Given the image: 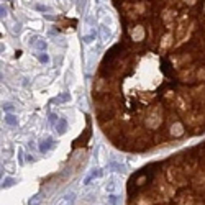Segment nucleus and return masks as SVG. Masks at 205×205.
<instances>
[{
    "mask_svg": "<svg viewBox=\"0 0 205 205\" xmlns=\"http://www.w3.org/2000/svg\"><path fill=\"white\" fill-rule=\"evenodd\" d=\"M116 190H118V181H116V177H110L107 181V184H105V192L115 194Z\"/></svg>",
    "mask_w": 205,
    "mask_h": 205,
    "instance_id": "obj_1",
    "label": "nucleus"
},
{
    "mask_svg": "<svg viewBox=\"0 0 205 205\" xmlns=\"http://www.w3.org/2000/svg\"><path fill=\"white\" fill-rule=\"evenodd\" d=\"M66 128H67V121H66L64 118H59L56 121V131H59V133H64Z\"/></svg>",
    "mask_w": 205,
    "mask_h": 205,
    "instance_id": "obj_2",
    "label": "nucleus"
},
{
    "mask_svg": "<svg viewBox=\"0 0 205 205\" xmlns=\"http://www.w3.org/2000/svg\"><path fill=\"white\" fill-rule=\"evenodd\" d=\"M5 123H7V125H8V127H17L18 125V120H17V116L15 115H5Z\"/></svg>",
    "mask_w": 205,
    "mask_h": 205,
    "instance_id": "obj_3",
    "label": "nucleus"
},
{
    "mask_svg": "<svg viewBox=\"0 0 205 205\" xmlns=\"http://www.w3.org/2000/svg\"><path fill=\"white\" fill-rule=\"evenodd\" d=\"M82 40H84V43L85 45H90V43L95 40V30H92L89 35H85V36H82Z\"/></svg>",
    "mask_w": 205,
    "mask_h": 205,
    "instance_id": "obj_4",
    "label": "nucleus"
},
{
    "mask_svg": "<svg viewBox=\"0 0 205 205\" xmlns=\"http://www.w3.org/2000/svg\"><path fill=\"white\" fill-rule=\"evenodd\" d=\"M35 48H36V49H40V51H46V48H48V45H46V41H45V40H41V38H38V41H36V45H35Z\"/></svg>",
    "mask_w": 205,
    "mask_h": 205,
    "instance_id": "obj_5",
    "label": "nucleus"
},
{
    "mask_svg": "<svg viewBox=\"0 0 205 205\" xmlns=\"http://www.w3.org/2000/svg\"><path fill=\"white\" fill-rule=\"evenodd\" d=\"M99 175H100V171H99V169H92V172H90V175H89V177H87V179L84 181V184H89V182H90L92 179H95V177H99Z\"/></svg>",
    "mask_w": 205,
    "mask_h": 205,
    "instance_id": "obj_6",
    "label": "nucleus"
},
{
    "mask_svg": "<svg viewBox=\"0 0 205 205\" xmlns=\"http://www.w3.org/2000/svg\"><path fill=\"white\" fill-rule=\"evenodd\" d=\"M51 143H53V141H45V143L41 141V144H40V151H41V153H46V151L51 148Z\"/></svg>",
    "mask_w": 205,
    "mask_h": 205,
    "instance_id": "obj_7",
    "label": "nucleus"
},
{
    "mask_svg": "<svg viewBox=\"0 0 205 205\" xmlns=\"http://www.w3.org/2000/svg\"><path fill=\"white\" fill-rule=\"evenodd\" d=\"M116 202H118V197H116L115 194H112L110 197H108V203L110 205H116Z\"/></svg>",
    "mask_w": 205,
    "mask_h": 205,
    "instance_id": "obj_8",
    "label": "nucleus"
},
{
    "mask_svg": "<svg viewBox=\"0 0 205 205\" xmlns=\"http://www.w3.org/2000/svg\"><path fill=\"white\" fill-rule=\"evenodd\" d=\"M38 57H40V61H41V62H45V64H48V62H49V57H48V54H45V53L40 54Z\"/></svg>",
    "mask_w": 205,
    "mask_h": 205,
    "instance_id": "obj_9",
    "label": "nucleus"
},
{
    "mask_svg": "<svg viewBox=\"0 0 205 205\" xmlns=\"http://www.w3.org/2000/svg\"><path fill=\"white\" fill-rule=\"evenodd\" d=\"M18 163L23 164V149L21 148H18Z\"/></svg>",
    "mask_w": 205,
    "mask_h": 205,
    "instance_id": "obj_10",
    "label": "nucleus"
},
{
    "mask_svg": "<svg viewBox=\"0 0 205 205\" xmlns=\"http://www.w3.org/2000/svg\"><path fill=\"white\" fill-rule=\"evenodd\" d=\"M36 8H38L40 12H48V10H49L48 7H45V5H36Z\"/></svg>",
    "mask_w": 205,
    "mask_h": 205,
    "instance_id": "obj_11",
    "label": "nucleus"
},
{
    "mask_svg": "<svg viewBox=\"0 0 205 205\" xmlns=\"http://www.w3.org/2000/svg\"><path fill=\"white\" fill-rule=\"evenodd\" d=\"M12 182H13L12 179H5V181H3V187H10Z\"/></svg>",
    "mask_w": 205,
    "mask_h": 205,
    "instance_id": "obj_12",
    "label": "nucleus"
},
{
    "mask_svg": "<svg viewBox=\"0 0 205 205\" xmlns=\"http://www.w3.org/2000/svg\"><path fill=\"white\" fill-rule=\"evenodd\" d=\"M99 2H104V0H99Z\"/></svg>",
    "mask_w": 205,
    "mask_h": 205,
    "instance_id": "obj_13",
    "label": "nucleus"
}]
</instances>
